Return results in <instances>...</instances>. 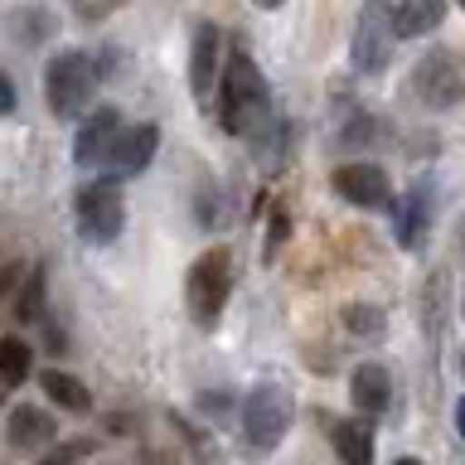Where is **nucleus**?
<instances>
[{
	"mask_svg": "<svg viewBox=\"0 0 465 465\" xmlns=\"http://www.w3.org/2000/svg\"><path fill=\"white\" fill-rule=\"evenodd\" d=\"M5 436H10V446H15V450L35 456L39 446H49L54 436H58V421H54L49 412H44V407H35V402H20V407L10 412V431H5Z\"/></svg>",
	"mask_w": 465,
	"mask_h": 465,
	"instance_id": "nucleus-13",
	"label": "nucleus"
},
{
	"mask_svg": "<svg viewBox=\"0 0 465 465\" xmlns=\"http://www.w3.org/2000/svg\"><path fill=\"white\" fill-rule=\"evenodd\" d=\"M383 325H388V315L378 311V305H344V330L349 334H383Z\"/></svg>",
	"mask_w": 465,
	"mask_h": 465,
	"instance_id": "nucleus-21",
	"label": "nucleus"
},
{
	"mask_svg": "<svg viewBox=\"0 0 465 465\" xmlns=\"http://www.w3.org/2000/svg\"><path fill=\"white\" fill-rule=\"evenodd\" d=\"M93 87H97V68L83 49L54 54L49 68H44V97H49V112L58 122H73L93 102Z\"/></svg>",
	"mask_w": 465,
	"mask_h": 465,
	"instance_id": "nucleus-5",
	"label": "nucleus"
},
{
	"mask_svg": "<svg viewBox=\"0 0 465 465\" xmlns=\"http://www.w3.org/2000/svg\"><path fill=\"white\" fill-rule=\"evenodd\" d=\"M39 315H44V267L29 272L25 291L15 296V320H20V325H29V320H39Z\"/></svg>",
	"mask_w": 465,
	"mask_h": 465,
	"instance_id": "nucleus-20",
	"label": "nucleus"
},
{
	"mask_svg": "<svg viewBox=\"0 0 465 465\" xmlns=\"http://www.w3.org/2000/svg\"><path fill=\"white\" fill-rule=\"evenodd\" d=\"M359 73H383L392 64V25H388V0H363L354 39H349Z\"/></svg>",
	"mask_w": 465,
	"mask_h": 465,
	"instance_id": "nucleus-7",
	"label": "nucleus"
},
{
	"mask_svg": "<svg viewBox=\"0 0 465 465\" xmlns=\"http://www.w3.org/2000/svg\"><path fill=\"white\" fill-rule=\"evenodd\" d=\"M392 465H421L417 456H402V460H392Z\"/></svg>",
	"mask_w": 465,
	"mask_h": 465,
	"instance_id": "nucleus-26",
	"label": "nucleus"
},
{
	"mask_svg": "<svg viewBox=\"0 0 465 465\" xmlns=\"http://www.w3.org/2000/svg\"><path fill=\"white\" fill-rule=\"evenodd\" d=\"M78 456H83V446H58L54 456H49V460H39V465H73Z\"/></svg>",
	"mask_w": 465,
	"mask_h": 465,
	"instance_id": "nucleus-23",
	"label": "nucleus"
},
{
	"mask_svg": "<svg viewBox=\"0 0 465 465\" xmlns=\"http://www.w3.org/2000/svg\"><path fill=\"white\" fill-rule=\"evenodd\" d=\"M349 398H354V407H359L363 417L388 412V402H392V373L383 369V363H359L354 378H349Z\"/></svg>",
	"mask_w": 465,
	"mask_h": 465,
	"instance_id": "nucleus-14",
	"label": "nucleus"
},
{
	"mask_svg": "<svg viewBox=\"0 0 465 465\" xmlns=\"http://www.w3.org/2000/svg\"><path fill=\"white\" fill-rule=\"evenodd\" d=\"M232 296V252L228 247H209L189 262V276H184V301H189V320L199 330H213L223 305Z\"/></svg>",
	"mask_w": 465,
	"mask_h": 465,
	"instance_id": "nucleus-2",
	"label": "nucleus"
},
{
	"mask_svg": "<svg viewBox=\"0 0 465 465\" xmlns=\"http://www.w3.org/2000/svg\"><path fill=\"white\" fill-rule=\"evenodd\" d=\"M122 107H97L87 112L78 122V136H73V165H102L116 141V131H122Z\"/></svg>",
	"mask_w": 465,
	"mask_h": 465,
	"instance_id": "nucleus-10",
	"label": "nucleus"
},
{
	"mask_svg": "<svg viewBox=\"0 0 465 465\" xmlns=\"http://www.w3.org/2000/svg\"><path fill=\"white\" fill-rule=\"evenodd\" d=\"M15 102H20V93H15V78H10L5 68H0V116H10Z\"/></svg>",
	"mask_w": 465,
	"mask_h": 465,
	"instance_id": "nucleus-22",
	"label": "nucleus"
},
{
	"mask_svg": "<svg viewBox=\"0 0 465 465\" xmlns=\"http://www.w3.org/2000/svg\"><path fill=\"white\" fill-rule=\"evenodd\" d=\"M340 465H373V427L369 421H334L330 427Z\"/></svg>",
	"mask_w": 465,
	"mask_h": 465,
	"instance_id": "nucleus-16",
	"label": "nucleus"
},
{
	"mask_svg": "<svg viewBox=\"0 0 465 465\" xmlns=\"http://www.w3.org/2000/svg\"><path fill=\"white\" fill-rule=\"evenodd\" d=\"M456 431H460V441H465V398L456 402Z\"/></svg>",
	"mask_w": 465,
	"mask_h": 465,
	"instance_id": "nucleus-24",
	"label": "nucleus"
},
{
	"mask_svg": "<svg viewBox=\"0 0 465 465\" xmlns=\"http://www.w3.org/2000/svg\"><path fill=\"white\" fill-rule=\"evenodd\" d=\"M460 5H465V0H460Z\"/></svg>",
	"mask_w": 465,
	"mask_h": 465,
	"instance_id": "nucleus-30",
	"label": "nucleus"
},
{
	"mask_svg": "<svg viewBox=\"0 0 465 465\" xmlns=\"http://www.w3.org/2000/svg\"><path fill=\"white\" fill-rule=\"evenodd\" d=\"M427 228H431V184H412L407 189V199H402V213H398V242L407 247V252H417L421 238H427Z\"/></svg>",
	"mask_w": 465,
	"mask_h": 465,
	"instance_id": "nucleus-15",
	"label": "nucleus"
},
{
	"mask_svg": "<svg viewBox=\"0 0 465 465\" xmlns=\"http://www.w3.org/2000/svg\"><path fill=\"white\" fill-rule=\"evenodd\" d=\"M29 369H35V349H29L20 334H0V383L20 388Z\"/></svg>",
	"mask_w": 465,
	"mask_h": 465,
	"instance_id": "nucleus-18",
	"label": "nucleus"
},
{
	"mask_svg": "<svg viewBox=\"0 0 465 465\" xmlns=\"http://www.w3.org/2000/svg\"><path fill=\"white\" fill-rule=\"evenodd\" d=\"M446 20V0H388L392 39H421Z\"/></svg>",
	"mask_w": 465,
	"mask_h": 465,
	"instance_id": "nucleus-12",
	"label": "nucleus"
},
{
	"mask_svg": "<svg viewBox=\"0 0 465 465\" xmlns=\"http://www.w3.org/2000/svg\"><path fill=\"white\" fill-rule=\"evenodd\" d=\"M218 122H223L228 136H242V141H262L276 122L272 87L252 64V54L242 49H232L223 58V73H218Z\"/></svg>",
	"mask_w": 465,
	"mask_h": 465,
	"instance_id": "nucleus-1",
	"label": "nucleus"
},
{
	"mask_svg": "<svg viewBox=\"0 0 465 465\" xmlns=\"http://www.w3.org/2000/svg\"><path fill=\"white\" fill-rule=\"evenodd\" d=\"M257 5H262V10H276V5H286V0H257Z\"/></svg>",
	"mask_w": 465,
	"mask_h": 465,
	"instance_id": "nucleus-25",
	"label": "nucleus"
},
{
	"mask_svg": "<svg viewBox=\"0 0 465 465\" xmlns=\"http://www.w3.org/2000/svg\"><path fill=\"white\" fill-rule=\"evenodd\" d=\"M213 83H218V25L199 20L189 29V93L209 97Z\"/></svg>",
	"mask_w": 465,
	"mask_h": 465,
	"instance_id": "nucleus-11",
	"label": "nucleus"
},
{
	"mask_svg": "<svg viewBox=\"0 0 465 465\" xmlns=\"http://www.w3.org/2000/svg\"><path fill=\"white\" fill-rule=\"evenodd\" d=\"M73 223H78V238L83 242H93V247H107L122 238V228H126V194H122V184L116 180H93V184H83L78 194H73Z\"/></svg>",
	"mask_w": 465,
	"mask_h": 465,
	"instance_id": "nucleus-3",
	"label": "nucleus"
},
{
	"mask_svg": "<svg viewBox=\"0 0 465 465\" xmlns=\"http://www.w3.org/2000/svg\"><path fill=\"white\" fill-rule=\"evenodd\" d=\"M460 315H465V296H460Z\"/></svg>",
	"mask_w": 465,
	"mask_h": 465,
	"instance_id": "nucleus-28",
	"label": "nucleus"
},
{
	"mask_svg": "<svg viewBox=\"0 0 465 465\" xmlns=\"http://www.w3.org/2000/svg\"><path fill=\"white\" fill-rule=\"evenodd\" d=\"M412 93L441 112L465 102V49H427L412 68Z\"/></svg>",
	"mask_w": 465,
	"mask_h": 465,
	"instance_id": "nucleus-6",
	"label": "nucleus"
},
{
	"mask_svg": "<svg viewBox=\"0 0 465 465\" xmlns=\"http://www.w3.org/2000/svg\"><path fill=\"white\" fill-rule=\"evenodd\" d=\"M49 35H54V15H49V10L29 5V10L15 15V39H20L25 49H29V44H44Z\"/></svg>",
	"mask_w": 465,
	"mask_h": 465,
	"instance_id": "nucleus-19",
	"label": "nucleus"
},
{
	"mask_svg": "<svg viewBox=\"0 0 465 465\" xmlns=\"http://www.w3.org/2000/svg\"><path fill=\"white\" fill-rule=\"evenodd\" d=\"M39 388L49 392V402H58L64 412H93V392H87L73 373L44 369V373H39Z\"/></svg>",
	"mask_w": 465,
	"mask_h": 465,
	"instance_id": "nucleus-17",
	"label": "nucleus"
},
{
	"mask_svg": "<svg viewBox=\"0 0 465 465\" xmlns=\"http://www.w3.org/2000/svg\"><path fill=\"white\" fill-rule=\"evenodd\" d=\"M296 421V398L286 383H257L242 398V436L252 450H276Z\"/></svg>",
	"mask_w": 465,
	"mask_h": 465,
	"instance_id": "nucleus-4",
	"label": "nucleus"
},
{
	"mask_svg": "<svg viewBox=\"0 0 465 465\" xmlns=\"http://www.w3.org/2000/svg\"><path fill=\"white\" fill-rule=\"evenodd\" d=\"M0 398H5V388H0Z\"/></svg>",
	"mask_w": 465,
	"mask_h": 465,
	"instance_id": "nucleus-29",
	"label": "nucleus"
},
{
	"mask_svg": "<svg viewBox=\"0 0 465 465\" xmlns=\"http://www.w3.org/2000/svg\"><path fill=\"white\" fill-rule=\"evenodd\" d=\"M330 189H334L344 203H354V209H392V184H388V174L378 170V165H369V160L334 165V170H330Z\"/></svg>",
	"mask_w": 465,
	"mask_h": 465,
	"instance_id": "nucleus-8",
	"label": "nucleus"
},
{
	"mask_svg": "<svg viewBox=\"0 0 465 465\" xmlns=\"http://www.w3.org/2000/svg\"><path fill=\"white\" fill-rule=\"evenodd\" d=\"M460 378H465V349H460Z\"/></svg>",
	"mask_w": 465,
	"mask_h": 465,
	"instance_id": "nucleus-27",
	"label": "nucleus"
},
{
	"mask_svg": "<svg viewBox=\"0 0 465 465\" xmlns=\"http://www.w3.org/2000/svg\"><path fill=\"white\" fill-rule=\"evenodd\" d=\"M155 151H160V126H151V122L122 126L116 141H112V151H107V160H102V170H107V180L122 184V180H131V174H141L145 165H151Z\"/></svg>",
	"mask_w": 465,
	"mask_h": 465,
	"instance_id": "nucleus-9",
	"label": "nucleus"
}]
</instances>
